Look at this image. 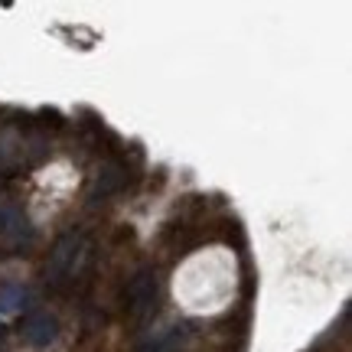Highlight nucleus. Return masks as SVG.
Listing matches in <instances>:
<instances>
[{
    "instance_id": "f257e3e1",
    "label": "nucleus",
    "mask_w": 352,
    "mask_h": 352,
    "mask_svg": "<svg viewBox=\"0 0 352 352\" xmlns=\"http://www.w3.org/2000/svg\"><path fill=\"white\" fill-rule=\"evenodd\" d=\"M82 261H85V239L78 232H69L52 248L50 264H46V280H50L52 287H63L69 277H76Z\"/></svg>"
},
{
    "instance_id": "39448f33",
    "label": "nucleus",
    "mask_w": 352,
    "mask_h": 352,
    "mask_svg": "<svg viewBox=\"0 0 352 352\" xmlns=\"http://www.w3.org/2000/svg\"><path fill=\"white\" fill-rule=\"evenodd\" d=\"M23 307V287L20 284H0V316H13Z\"/></svg>"
},
{
    "instance_id": "423d86ee",
    "label": "nucleus",
    "mask_w": 352,
    "mask_h": 352,
    "mask_svg": "<svg viewBox=\"0 0 352 352\" xmlns=\"http://www.w3.org/2000/svg\"><path fill=\"white\" fill-rule=\"evenodd\" d=\"M121 179H124V176H121V170H118V166H104V170H101V176L95 179V186H91V199L108 196L111 189L121 186Z\"/></svg>"
},
{
    "instance_id": "20e7f679",
    "label": "nucleus",
    "mask_w": 352,
    "mask_h": 352,
    "mask_svg": "<svg viewBox=\"0 0 352 352\" xmlns=\"http://www.w3.org/2000/svg\"><path fill=\"white\" fill-rule=\"evenodd\" d=\"M56 329H59L56 316L36 314L33 320H30V327H26V340L33 342V346H50V342L56 340Z\"/></svg>"
},
{
    "instance_id": "7ed1b4c3",
    "label": "nucleus",
    "mask_w": 352,
    "mask_h": 352,
    "mask_svg": "<svg viewBox=\"0 0 352 352\" xmlns=\"http://www.w3.org/2000/svg\"><path fill=\"white\" fill-rule=\"evenodd\" d=\"M0 239L10 241V245H20V241H30L33 232H30V222L20 209L13 206H0Z\"/></svg>"
},
{
    "instance_id": "f03ea898",
    "label": "nucleus",
    "mask_w": 352,
    "mask_h": 352,
    "mask_svg": "<svg viewBox=\"0 0 352 352\" xmlns=\"http://www.w3.org/2000/svg\"><path fill=\"white\" fill-rule=\"evenodd\" d=\"M157 294H160V287H157V274H153L151 267H144L134 280H131V287H127V307H131V316L134 320H144V316L153 314V307H157Z\"/></svg>"
}]
</instances>
